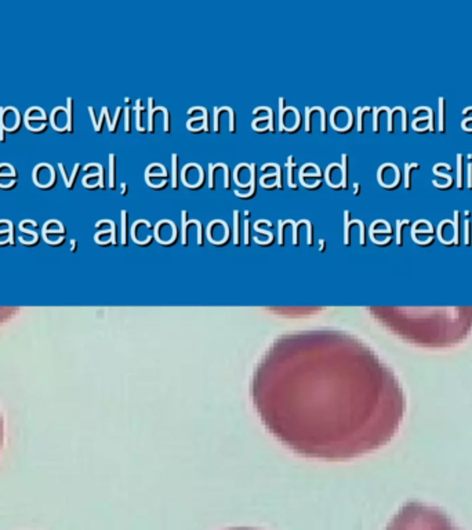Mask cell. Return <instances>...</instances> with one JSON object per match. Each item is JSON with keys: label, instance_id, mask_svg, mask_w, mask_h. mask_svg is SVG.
Masks as SVG:
<instances>
[{"label": "cell", "instance_id": "6da1fadb", "mask_svg": "<svg viewBox=\"0 0 472 530\" xmlns=\"http://www.w3.org/2000/svg\"><path fill=\"white\" fill-rule=\"evenodd\" d=\"M259 420L291 452L345 461L379 450L399 431L406 392L370 345L337 329L286 333L250 381Z\"/></svg>", "mask_w": 472, "mask_h": 530}, {"label": "cell", "instance_id": "7a4b0ae2", "mask_svg": "<svg viewBox=\"0 0 472 530\" xmlns=\"http://www.w3.org/2000/svg\"><path fill=\"white\" fill-rule=\"evenodd\" d=\"M396 336L423 348H451L471 334L472 308H373Z\"/></svg>", "mask_w": 472, "mask_h": 530}, {"label": "cell", "instance_id": "3957f363", "mask_svg": "<svg viewBox=\"0 0 472 530\" xmlns=\"http://www.w3.org/2000/svg\"><path fill=\"white\" fill-rule=\"evenodd\" d=\"M384 530H461L441 508L409 501L392 516Z\"/></svg>", "mask_w": 472, "mask_h": 530}, {"label": "cell", "instance_id": "277c9868", "mask_svg": "<svg viewBox=\"0 0 472 530\" xmlns=\"http://www.w3.org/2000/svg\"><path fill=\"white\" fill-rule=\"evenodd\" d=\"M46 167H47V163H40V165H37L36 169L33 170V181H35V184L39 182V174H40L42 170H46ZM47 172H48V177H42L43 181H42V185H40L42 189H48L50 187H53V185H56V184H57V173H56V170L50 166V169H48ZM42 176H46V174H43L42 173Z\"/></svg>", "mask_w": 472, "mask_h": 530}, {"label": "cell", "instance_id": "5b68a950", "mask_svg": "<svg viewBox=\"0 0 472 530\" xmlns=\"http://www.w3.org/2000/svg\"><path fill=\"white\" fill-rule=\"evenodd\" d=\"M73 101L72 98H68V105H67V118H68V125H67V130L72 131L73 130Z\"/></svg>", "mask_w": 472, "mask_h": 530}, {"label": "cell", "instance_id": "8992f818", "mask_svg": "<svg viewBox=\"0 0 472 530\" xmlns=\"http://www.w3.org/2000/svg\"><path fill=\"white\" fill-rule=\"evenodd\" d=\"M3 445H5V418L0 410V452L3 449Z\"/></svg>", "mask_w": 472, "mask_h": 530}, {"label": "cell", "instance_id": "52a82bcc", "mask_svg": "<svg viewBox=\"0 0 472 530\" xmlns=\"http://www.w3.org/2000/svg\"><path fill=\"white\" fill-rule=\"evenodd\" d=\"M225 530H261V529H255V527H231V529H225Z\"/></svg>", "mask_w": 472, "mask_h": 530}]
</instances>
